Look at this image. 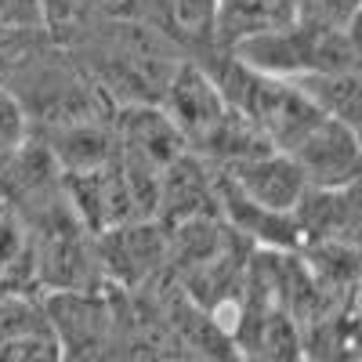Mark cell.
I'll return each mask as SVG.
<instances>
[{
	"label": "cell",
	"instance_id": "1",
	"mask_svg": "<svg viewBox=\"0 0 362 362\" xmlns=\"http://www.w3.org/2000/svg\"><path fill=\"white\" fill-rule=\"evenodd\" d=\"M218 58L221 62H206L203 69L218 83L225 102L268 141L272 153L286 156L319 119H326L290 80L254 73L225 51H218Z\"/></svg>",
	"mask_w": 362,
	"mask_h": 362
},
{
	"label": "cell",
	"instance_id": "2",
	"mask_svg": "<svg viewBox=\"0 0 362 362\" xmlns=\"http://www.w3.org/2000/svg\"><path fill=\"white\" fill-rule=\"evenodd\" d=\"M235 62H243L254 73L279 76V80H300L312 73H351L358 69V40L355 25L348 29H326V25H305L293 22L279 33H264L254 40L235 44Z\"/></svg>",
	"mask_w": 362,
	"mask_h": 362
},
{
	"label": "cell",
	"instance_id": "3",
	"mask_svg": "<svg viewBox=\"0 0 362 362\" xmlns=\"http://www.w3.org/2000/svg\"><path fill=\"white\" fill-rule=\"evenodd\" d=\"M116 131V163L127 177V189L134 196L138 218H153L156 192L163 174L189 153L177 127L160 105H127L116 109L112 119Z\"/></svg>",
	"mask_w": 362,
	"mask_h": 362
},
{
	"label": "cell",
	"instance_id": "4",
	"mask_svg": "<svg viewBox=\"0 0 362 362\" xmlns=\"http://www.w3.org/2000/svg\"><path fill=\"white\" fill-rule=\"evenodd\" d=\"M308 192H341L358 185V131L341 119H319L290 153Z\"/></svg>",
	"mask_w": 362,
	"mask_h": 362
},
{
	"label": "cell",
	"instance_id": "5",
	"mask_svg": "<svg viewBox=\"0 0 362 362\" xmlns=\"http://www.w3.org/2000/svg\"><path fill=\"white\" fill-rule=\"evenodd\" d=\"M62 189H66V199L73 206L76 221L95 239L112 228H124L131 221H141L116 156L102 167H90L80 174H62Z\"/></svg>",
	"mask_w": 362,
	"mask_h": 362
},
{
	"label": "cell",
	"instance_id": "6",
	"mask_svg": "<svg viewBox=\"0 0 362 362\" xmlns=\"http://www.w3.org/2000/svg\"><path fill=\"white\" fill-rule=\"evenodd\" d=\"M44 315L54 341L62 344L66 362H98L109 334L112 312L102 290L95 293H44Z\"/></svg>",
	"mask_w": 362,
	"mask_h": 362
},
{
	"label": "cell",
	"instance_id": "7",
	"mask_svg": "<svg viewBox=\"0 0 362 362\" xmlns=\"http://www.w3.org/2000/svg\"><path fill=\"white\" fill-rule=\"evenodd\" d=\"M214 170L247 203H254L257 210L276 214V218H293L300 199L308 196L305 177L293 167V160L283 156V153H264V156L225 163V167H214Z\"/></svg>",
	"mask_w": 362,
	"mask_h": 362
},
{
	"label": "cell",
	"instance_id": "8",
	"mask_svg": "<svg viewBox=\"0 0 362 362\" xmlns=\"http://www.w3.org/2000/svg\"><path fill=\"white\" fill-rule=\"evenodd\" d=\"M145 25L199 58L218 51V0H145Z\"/></svg>",
	"mask_w": 362,
	"mask_h": 362
},
{
	"label": "cell",
	"instance_id": "9",
	"mask_svg": "<svg viewBox=\"0 0 362 362\" xmlns=\"http://www.w3.org/2000/svg\"><path fill=\"white\" fill-rule=\"evenodd\" d=\"M293 0H218V51L293 25Z\"/></svg>",
	"mask_w": 362,
	"mask_h": 362
},
{
	"label": "cell",
	"instance_id": "10",
	"mask_svg": "<svg viewBox=\"0 0 362 362\" xmlns=\"http://www.w3.org/2000/svg\"><path fill=\"white\" fill-rule=\"evenodd\" d=\"M0 297H44L33 232L11 210H0Z\"/></svg>",
	"mask_w": 362,
	"mask_h": 362
},
{
	"label": "cell",
	"instance_id": "11",
	"mask_svg": "<svg viewBox=\"0 0 362 362\" xmlns=\"http://www.w3.org/2000/svg\"><path fill=\"white\" fill-rule=\"evenodd\" d=\"M40 11L54 40H76L112 18L116 0H40Z\"/></svg>",
	"mask_w": 362,
	"mask_h": 362
},
{
	"label": "cell",
	"instance_id": "12",
	"mask_svg": "<svg viewBox=\"0 0 362 362\" xmlns=\"http://www.w3.org/2000/svg\"><path fill=\"white\" fill-rule=\"evenodd\" d=\"M0 362H66V355L62 344L54 341L51 326H40L0 341Z\"/></svg>",
	"mask_w": 362,
	"mask_h": 362
},
{
	"label": "cell",
	"instance_id": "13",
	"mask_svg": "<svg viewBox=\"0 0 362 362\" xmlns=\"http://www.w3.org/2000/svg\"><path fill=\"white\" fill-rule=\"evenodd\" d=\"M297 22L305 25H326V29H348L355 25L358 0H293Z\"/></svg>",
	"mask_w": 362,
	"mask_h": 362
},
{
	"label": "cell",
	"instance_id": "14",
	"mask_svg": "<svg viewBox=\"0 0 362 362\" xmlns=\"http://www.w3.org/2000/svg\"><path fill=\"white\" fill-rule=\"evenodd\" d=\"M29 134H33V124H29V112H25L22 98L11 87H0V156L18 148Z\"/></svg>",
	"mask_w": 362,
	"mask_h": 362
},
{
	"label": "cell",
	"instance_id": "15",
	"mask_svg": "<svg viewBox=\"0 0 362 362\" xmlns=\"http://www.w3.org/2000/svg\"><path fill=\"white\" fill-rule=\"evenodd\" d=\"M44 29L40 0H0V33H33Z\"/></svg>",
	"mask_w": 362,
	"mask_h": 362
}]
</instances>
